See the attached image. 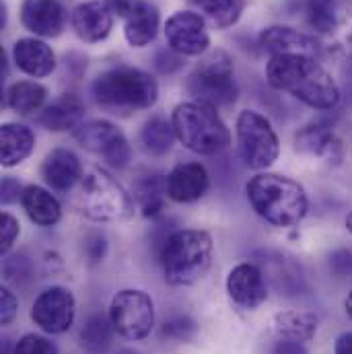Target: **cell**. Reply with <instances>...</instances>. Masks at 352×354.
Listing matches in <instances>:
<instances>
[{"label": "cell", "mask_w": 352, "mask_h": 354, "mask_svg": "<svg viewBox=\"0 0 352 354\" xmlns=\"http://www.w3.org/2000/svg\"><path fill=\"white\" fill-rule=\"evenodd\" d=\"M192 2L219 29L233 27L243 10V0H192Z\"/></svg>", "instance_id": "cell-31"}, {"label": "cell", "mask_w": 352, "mask_h": 354, "mask_svg": "<svg viewBox=\"0 0 352 354\" xmlns=\"http://www.w3.org/2000/svg\"><path fill=\"white\" fill-rule=\"evenodd\" d=\"M260 46L272 56H307L315 60H319L324 50L317 37L286 25L266 27L260 33Z\"/></svg>", "instance_id": "cell-14"}, {"label": "cell", "mask_w": 352, "mask_h": 354, "mask_svg": "<svg viewBox=\"0 0 352 354\" xmlns=\"http://www.w3.org/2000/svg\"><path fill=\"white\" fill-rule=\"evenodd\" d=\"M272 354H309V351H307V346H305L303 342L280 338V340L274 344Z\"/></svg>", "instance_id": "cell-42"}, {"label": "cell", "mask_w": 352, "mask_h": 354, "mask_svg": "<svg viewBox=\"0 0 352 354\" xmlns=\"http://www.w3.org/2000/svg\"><path fill=\"white\" fill-rule=\"evenodd\" d=\"M23 210L27 212L29 221L35 223L37 227L50 229L60 223L62 218V206L58 198L48 192L41 185H27L21 198Z\"/></svg>", "instance_id": "cell-23"}, {"label": "cell", "mask_w": 352, "mask_h": 354, "mask_svg": "<svg viewBox=\"0 0 352 354\" xmlns=\"http://www.w3.org/2000/svg\"><path fill=\"white\" fill-rule=\"evenodd\" d=\"M177 140L196 155H216L231 145V132L214 107L200 101L179 103L172 111Z\"/></svg>", "instance_id": "cell-5"}, {"label": "cell", "mask_w": 352, "mask_h": 354, "mask_svg": "<svg viewBox=\"0 0 352 354\" xmlns=\"http://www.w3.org/2000/svg\"><path fill=\"white\" fill-rule=\"evenodd\" d=\"M155 66H157V71H159V73H163V75H172V73H176V71H179V68L183 66V56H181V54H177V52H174L172 48L159 50V52H157V56H155Z\"/></svg>", "instance_id": "cell-39"}, {"label": "cell", "mask_w": 352, "mask_h": 354, "mask_svg": "<svg viewBox=\"0 0 352 354\" xmlns=\"http://www.w3.org/2000/svg\"><path fill=\"white\" fill-rule=\"evenodd\" d=\"M4 23H6V6L0 4V27H4Z\"/></svg>", "instance_id": "cell-45"}, {"label": "cell", "mask_w": 352, "mask_h": 354, "mask_svg": "<svg viewBox=\"0 0 352 354\" xmlns=\"http://www.w3.org/2000/svg\"><path fill=\"white\" fill-rule=\"evenodd\" d=\"M317 326H319L317 315L309 313V311L290 309V311H282L274 317V330L280 338L297 340L303 344H307L315 338Z\"/></svg>", "instance_id": "cell-25"}, {"label": "cell", "mask_w": 352, "mask_h": 354, "mask_svg": "<svg viewBox=\"0 0 352 354\" xmlns=\"http://www.w3.org/2000/svg\"><path fill=\"white\" fill-rule=\"evenodd\" d=\"M268 85L317 111H332L342 99V91L332 75L307 56H272L266 64Z\"/></svg>", "instance_id": "cell-1"}, {"label": "cell", "mask_w": 352, "mask_h": 354, "mask_svg": "<svg viewBox=\"0 0 352 354\" xmlns=\"http://www.w3.org/2000/svg\"><path fill=\"white\" fill-rule=\"evenodd\" d=\"M210 187V176L200 163H179L167 176V196L179 204L200 200Z\"/></svg>", "instance_id": "cell-18"}, {"label": "cell", "mask_w": 352, "mask_h": 354, "mask_svg": "<svg viewBox=\"0 0 352 354\" xmlns=\"http://www.w3.org/2000/svg\"><path fill=\"white\" fill-rule=\"evenodd\" d=\"M85 256L91 264H99L107 254V239L101 233H89L85 237Z\"/></svg>", "instance_id": "cell-37"}, {"label": "cell", "mask_w": 352, "mask_h": 354, "mask_svg": "<svg viewBox=\"0 0 352 354\" xmlns=\"http://www.w3.org/2000/svg\"><path fill=\"white\" fill-rule=\"evenodd\" d=\"M91 95L101 109L115 115H130L157 103L159 85L149 73L118 64L103 71L93 81Z\"/></svg>", "instance_id": "cell-2"}, {"label": "cell", "mask_w": 352, "mask_h": 354, "mask_svg": "<svg viewBox=\"0 0 352 354\" xmlns=\"http://www.w3.org/2000/svg\"><path fill=\"white\" fill-rule=\"evenodd\" d=\"M227 292L239 309L256 311L268 299L264 270L252 262L237 264L227 276Z\"/></svg>", "instance_id": "cell-13"}, {"label": "cell", "mask_w": 352, "mask_h": 354, "mask_svg": "<svg viewBox=\"0 0 352 354\" xmlns=\"http://www.w3.org/2000/svg\"><path fill=\"white\" fill-rule=\"evenodd\" d=\"M48 88L35 81H17L6 91V105L19 115H31L46 107Z\"/></svg>", "instance_id": "cell-26"}, {"label": "cell", "mask_w": 352, "mask_h": 354, "mask_svg": "<svg viewBox=\"0 0 352 354\" xmlns=\"http://www.w3.org/2000/svg\"><path fill=\"white\" fill-rule=\"evenodd\" d=\"M4 278L15 284H27L33 278V264L25 254H15L4 262Z\"/></svg>", "instance_id": "cell-33"}, {"label": "cell", "mask_w": 352, "mask_h": 354, "mask_svg": "<svg viewBox=\"0 0 352 354\" xmlns=\"http://www.w3.org/2000/svg\"><path fill=\"white\" fill-rule=\"evenodd\" d=\"M134 198L142 210V216L155 218L165 208L167 196V176H147L136 181L134 185Z\"/></svg>", "instance_id": "cell-29"}, {"label": "cell", "mask_w": 352, "mask_h": 354, "mask_svg": "<svg viewBox=\"0 0 352 354\" xmlns=\"http://www.w3.org/2000/svg\"><path fill=\"white\" fill-rule=\"evenodd\" d=\"M83 165L79 157L68 149H54L41 163V177L44 181L60 194L71 192L83 179Z\"/></svg>", "instance_id": "cell-20"}, {"label": "cell", "mask_w": 352, "mask_h": 354, "mask_svg": "<svg viewBox=\"0 0 352 354\" xmlns=\"http://www.w3.org/2000/svg\"><path fill=\"white\" fill-rule=\"evenodd\" d=\"M159 260L169 286H189L212 264V237L200 229H177L165 239Z\"/></svg>", "instance_id": "cell-4"}, {"label": "cell", "mask_w": 352, "mask_h": 354, "mask_svg": "<svg viewBox=\"0 0 352 354\" xmlns=\"http://www.w3.org/2000/svg\"><path fill=\"white\" fill-rule=\"evenodd\" d=\"M334 354H352V332H344L336 338Z\"/></svg>", "instance_id": "cell-43"}, {"label": "cell", "mask_w": 352, "mask_h": 354, "mask_svg": "<svg viewBox=\"0 0 352 354\" xmlns=\"http://www.w3.org/2000/svg\"><path fill=\"white\" fill-rule=\"evenodd\" d=\"M297 149L303 153H309L313 157H322L328 161H340L342 159V142L334 132V126L330 122L317 120L297 134Z\"/></svg>", "instance_id": "cell-21"}, {"label": "cell", "mask_w": 352, "mask_h": 354, "mask_svg": "<svg viewBox=\"0 0 352 354\" xmlns=\"http://www.w3.org/2000/svg\"><path fill=\"white\" fill-rule=\"evenodd\" d=\"M12 62L23 75L33 77V79L50 77L56 71L54 50L37 37H23V39L15 41Z\"/></svg>", "instance_id": "cell-17"}, {"label": "cell", "mask_w": 352, "mask_h": 354, "mask_svg": "<svg viewBox=\"0 0 352 354\" xmlns=\"http://www.w3.org/2000/svg\"><path fill=\"white\" fill-rule=\"evenodd\" d=\"M113 324L109 319V315L103 313H91L79 334L81 346L89 354H103L109 344H111V336H113Z\"/></svg>", "instance_id": "cell-30"}, {"label": "cell", "mask_w": 352, "mask_h": 354, "mask_svg": "<svg viewBox=\"0 0 352 354\" xmlns=\"http://www.w3.org/2000/svg\"><path fill=\"white\" fill-rule=\"evenodd\" d=\"M237 149L241 161L250 169H268L280 155V140L268 118L246 109L237 115Z\"/></svg>", "instance_id": "cell-8"}, {"label": "cell", "mask_w": 352, "mask_h": 354, "mask_svg": "<svg viewBox=\"0 0 352 354\" xmlns=\"http://www.w3.org/2000/svg\"><path fill=\"white\" fill-rule=\"evenodd\" d=\"M21 23L35 37H58L66 25V10L58 0H23Z\"/></svg>", "instance_id": "cell-15"}, {"label": "cell", "mask_w": 352, "mask_h": 354, "mask_svg": "<svg viewBox=\"0 0 352 354\" xmlns=\"http://www.w3.org/2000/svg\"><path fill=\"white\" fill-rule=\"evenodd\" d=\"M118 354H140V353H136V351H130V348H126V351H120Z\"/></svg>", "instance_id": "cell-47"}, {"label": "cell", "mask_w": 352, "mask_h": 354, "mask_svg": "<svg viewBox=\"0 0 352 354\" xmlns=\"http://www.w3.org/2000/svg\"><path fill=\"white\" fill-rule=\"evenodd\" d=\"M85 120V103L75 93H62L52 103H48L37 122L50 132H71L83 126Z\"/></svg>", "instance_id": "cell-19"}, {"label": "cell", "mask_w": 352, "mask_h": 354, "mask_svg": "<svg viewBox=\"0 0 352 354\" xmlns=\"http://www.w3.org/2000/svg\"><path fill=\"white\" fill-rule=\"evenodd\" d=\"M185 88L194 101L206 103L214 109L233 105L237 101V85L231 56L223 50L204 56L187 77Z\"/></svg>", "instance_id": "cell-6"}, {"label": "cell", "mask_w": 352, "mask_h": 354, "mask_svg": "<svg viewBox=\"0 0 352 354\" xmlns=\"http://www.w3.org/2000/svg\"><path fill=\"white\" fill-rule=\"evenodd\" d=\"M19 233H21L19 221L10 212H2L0 214V254L2 256H6L10 252V248L15 245Z\"/></svg>", "instance_id": "cell-35"}, {"label": "cell", "mask_w": 352, "mask_h": 354, "mask_svg": "<svg viewBox=\"0 0 352 354\" xmlns=\"http://www.w3.org/2000/svg\"><path fill=\"white\" fill-rule=\"evenodd\" d=\"M346 229H349V231L352 233V212L349 214V216H346Z\"/></svg>", "instance_id": "cell-46"}, {"label": "cell", "mask_w": 352, "mask_h": 354, "mask_svg": "<svg viewBox=\"0 0 352 354\" xmlns=\"http://www.w3.org/2000/svg\"><path fill=\"white\" fill-rule=\"evenodd\" d=\"M342 0H301V10L307 25L319 37V44L330 35L338 21ZM324 48V46H322Z\"/></svg>", "instance_id": "cell-27"}, {"label": "cell", "mask_w": 352, "mask_h": 354, "mask_svg": "<svg viewBox=\"0 0 352 354\" xmlns=\"http://www.w3.org/2000/svg\"><path fill=\"white\" fill-rule=\"evenodd\" d=\"M23 192H25V187L15 177H4L2 179V202L4 204H12V202L21 200Z\"/></svg>", "instance_id": "cell-40"}, {"label": "cell", "mask_w": 352, "mask_h": 354, "mask_svg": "<svg viewBox=\"0 0 352 354\" xmlns=\"http://www.w3.org/2000/svg\"><path fill=\"white\" fill-rule=\"evenodd\" d=\"M109 319L122 338L132 342L145 340L155 328V303L145 290L124 288L111 299Z\"/></svg>", "instance_id": "cell-9"}, {"label": "cell", "mask_w": 352, "mask_h": 354, "mask_svg": "<svg viewBox=\"0 0 352 354\" xmlns=\"http://www.w3.org/2000/svg\"><path fill=\"white\" fill-rule=\"evenodd\" d=\"M246 192L256 214L278 229L297 227L309 210L305 187L290 177L260 174L250 179Z\"/></svg>", "instance_id": "cell-3"}, {"label": "cell", "mask_w": 352, "mask_h": 354, "mask_svg": "<svg viewBox=\"0 0 352 354\" xmlns=\"http://www.w3.org/2000/svg\"><path fill=\"white\" fill-rule=\"evenodd\" d=\"M103 2L113 15H118L122 19H128L142 4V0H103Z\"/></svg>", "instance_id": "cell-41"}, {"label": "cell", "mask_w": 352, "mask_h": 354, "mask_svg": "<svg viewBox=\"0 0 352 354\" xmlns=\"http://www.w3.org/2000/svg\"><path fill=\"white\" fill-rule=\"evenodd\" d=\"M344 309H346V315H349V319L352 322V290L349 292L346 301H344Z\"/></svg>", "instance_id": "cell-44"}, {"label": "cell", "mask_w": 352, "mask_h": 354, "mask_svg": "<svg viewBox=\"0 0 352 354\" xmlns=\"http://www.w3.org/2000/svg\"><path fill=\"white\" fill-rule=\"evenodd\" d=\"M77 315V301L75 295L64 286H52L39 292L31 307L33 324L52 336L64 334L73 328Z\"/></svg>", "instance_id": "cell-11"}, {"label": "cell", "mask_w": 352, "mask_h": 354, "mask_svg": "<svg viewBox=\"0 0 352 354\" xmlns=\"http://www.w3.org/2000/svg\"><path fill=\"white\" fill-rule=\"evenodd\" d=\"M12 354H58V348L54 342H50L44 336L37 334H25L15 346Z\"/></svg>", "instance_id": "cell-34"}, {"label": "cell", "mask_w": 352, "mask_h": 354, "mask_svg": "<svg viewBox=\"0 0 352 354\" xmlns=\"http://www.w3.org/2000/svg\"><path fill=\"white\" fill-rule=\"evenodd\" d=\"M196 322L189 315H174L163 322L161 326V336L176 340V342H187L196 336Z\"/></svg>", "instance_id": "cell-32"}, {"label": "cell", "mask_w": 352, "mask_h": 354, "mask_svg": "<svg viewBox=\"0 0 352 354\" xmlns=\"http://www.w3.org/2000/svg\"><path fill=\"white\" fill-rule=\"evenodd\" d=\"M35 147V134L25 124L6 122L0 128V163L2 167H17Z\"/></svg>", "instance_id": "cell-22"}, {"label": "cell", "mask_w": 352, "mask_h": 354, "mask_svg": "<svg viewBox=\"0 0 352 354\" xmlns=\"http://www.w3.org/2000/svg\"><path fill=\"white\" fill-rule=\"evenodd\" d=\"M17 311H19V301L15 297V292L6 286L0 288V322L2 326H8L15 322L17 317Z\"/></svg>", "instance_id": "cell-38"}, {"label": "cell", "mask_w": 352, "mask_h": 354, "mask_svg": "<svg viewBox=\"0 0 352 354\" xmlns=\"http://www.w3.org/2000/svg\"><path fill=\"white\" fill-rule=\"evenodd\" d=\"M75 138L83 149L99 155L107 165L115 169H124L130 163L132 151L128 138L115 124L107 120H93L83 124L75 130Z\"/></svg>", "instance_id": "cell-10"}, {"label": "cell", "mask_w": 352, "mask_h": 354, "mask_svg": "<svg viewBox=\"0 0 352 354\" xmlns=\"http://www.w3.org/2000/svg\"><path fill=\"white\" fill-rule=\"evenodd\" d=\"M167 46L181 56H200L210 46L206 23L198 12L179 10L165 23Z\"/></svg>", "instance_id": "cell-12"}, {"label": "cell", "mask_w": 352, "mask_h": 354, "mask_svg": "<svg viewBox=\"0 0 352 354\" xmlns=\"http://www.w3.org/2000/svg\"><path fill=\"white\" fill-rule=\"evenodd\" d=\"M176 130L172 120L163 115H153L140 130V145L151 157H163L172 151L176 142Z\"/></svg>", "instance_id": "cell-28"}, {"label": "cell", "mask_w": 352, "mask_h": 354, "mask_svg": "<svg viewBox=\"0 0 352 354\" xmlns=\"http://www.w3.org/2000/svg\"><path fill=\"white\" fill-rule=\"evenodd\" d=\"M71 25L77 37L85 44H99L109 35L113 27V12L105 6V2L89 0L73 10Z\"/></svg>", "instance_id": "cell-16"}, {"label": "cell", "mask_w": 352, "mask_h": 354, "mask_svg": "<svg viewBox=\"0 0 352 354\" xmlns=\"http://www.w3.org/2000/svg\"><path fill=\"white\" fill-rule=\"evenodd\" d=\"M159 10L155 4L142 0V4L126 19V27H124V35L126 41L132 48H145L149 46L159 31Z\"/></svg>", "instance_id": "cell-24"}, {"label": "cell", "mask_w": 352, "mask_h": 354, "mask_svg": "<svg viewBox=\"0 0 352 354\" xmlns=\"http://www.w3.org/2000/svg\"><path fill=\"white\" fill-rule=\"evenodd\" d=\"M328 268L338 278H351L352 276V252L351 250H336L328 258Z\"/></svg>", "instance_id": "cell-36"}, {"label": "cell", "mask_w": 352, "mask_h": 354, "mask_svg": "<svg viewBox=\"0 0 352 354\" xmlns=\"http://www.w3.org/2000/svg\"><path fill=\"white\" fill-rule=\"evenodd\" d=\"M132 196L101 167H91L81 179V212L97 223L120 221L132 214Z\"/></svg>", "instance_id": "cell-7"}]
</instances>
